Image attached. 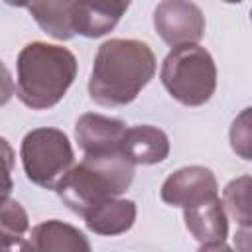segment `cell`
Segmentation results:
<instances>
[{
  "label": "cell",
  "instance_id": "6da1fadb",
  "mask_svg": "<svg viewBox=\"0 0 252 252\" xmlns=\"http://www.w3.org/2000/svg\"><path fill=\"white\" fill-rule=\"evenodd\" d=\"M156 73V57L146 41L108 39L94 57L89 94L100 106L130 104Z\"/></svg>",
  "mask_w": 252,
  "mask_h": 252
},
{
  "label": "cell",
  "instance_id": "7a4b0ae2",
  "mask_svg": "<svg viewBox=\"0 0 252 252\" xmlns=\"http://www.w3.org/2000/svg\"><path fill=\"white\" fill-rule=\"evenodd\" d=\"M77 75L75 55L61 45L28 43L18 55V98L33 110L55 106Z\"/></svg>",
  "mask_w": 252,
  "mask_h": 252
},
{
  "label": "cell",
  "instance_id": "3957f363",
  "mask_svg": "<svg viewBox=\"0 0 252 252\" xmlns=\"http://www.w3.org/2000/svg\"><path fill=\"white\" fill-rule=\"evenodd\" d=\"M132 179L134 163L120 152L85 156L81 163H73L57 181L55 191L73 213L85 219V215L102 201L122 195L130 187Z\"/></svg>",
  "mask_w": 252,
  "mask_h": 252
},
{
  "label": "cell",
  "instance_id": "277c9868",
  "mask_svg": "<svg viewBox=\"0 0 252 252\" xmlns=\"http://www.w3.org/2000/svg\"><path fill=\"white\" fill-rule=\"evenodd\" d=\"M159 77L165 91L185 106L205 104L217 89L215 61L197 43L173 47L163 59Z\"/></svg>",
  "mask_w": 252,
  "mask_h": 252
},
{
  "label": "cell",
  "instance_id": "5b68a950",
  "mask_svg": "<svg viewBox=\"0 0 252 252\" xmlns=\"http://www.w3.org/2000/svg\"><path fill=\"white\" fill-rule=\"evenodd\" d=\"M22 165L26 177L45 189H55L57 181L75 163L69 138L57 128H35L22 140Z\"/></svg>",
  "mask_w": 252,
  "mask_h": 252
},
{
  "label": "cell",
  "instance_id": "8992f818",
  "mask_svg": "<svg viewBox=\"0 0 252 252\" xmlns=\"http://www.w3.org/2000/svg\"><path fill=\"white\" fill-rule=\"evenodd\" d=\"M154 28L171 47L197 43L205 35V16L191 0H161L154 10Z\"/></svg>",
  "mask_w": 252,
  "mask_h": 252
},
{
  "label": "cell",
  "instance_id": "52a82bcc",
  "mask_svg": "<svg viewBox=\"0 0 252 252\" xmlns=\"http://www.w3.org/2000/svg\"><path fill=\"white\" fill-rule=\"evenodd\" d=\"M183 220L187 230L201 244L203 250L226 248L224 240L228 234V220L219 195L183 207Z\"/></svg>",
  "mask_w": 252,
  "mask_h": 252
},
{
  "label": "cell",
  "instance_id": "ba28073f",
  "mask_svg": "<svg viewBox=\"0 0 252 252\" xmlns=\"http://www.w3.org/2000/svg\"><path fill=\"white\" fill-rule=\"evenodd\" d=\"M219 185L211 169L203 165H189L173 171L159 189L163 203L171 207H189L203 199L217 195Z\"/></svg>",
  "mask_w": 252,
  "mask_h": 252
},
{
  "label": "cell",
  "instance_id": "9c48e42d",
  "mask_svg": "<svg viewBox=\"0 0 252 252\" xmlns=\"http://www.w3.org/2000/svg\"><path fill=\"white\" fill-rule=\"evenodd\" d=\"M126 124L118 118L102 114H83L75 124V138L85 156H102L120 152V140Z\"/></svg>",
  "mask_w": 252,
  "mask_h": 252
},
{
  "label": "cell",
  "instance_id": "30bf717a",
  "mask_svg": "<svg viewBox=\"0 0 252 252\" xmlns=\"http://www.w3.org/2000/svg\"><path fill=\"white\" fill-rule=\"evenodd\" d=\"M120 154L134 165L159 163L169 154V138L156 126H132L126 128L120 140Z\"/></svg>",
  "mask_w": 252,
  "mask_h": 252
},
{
  "label": "cell",
  "instance_id": "8fae6325",
  "mask_svg": "<svg viewBox=\"0 0 252 252\" xmlns=\"http://www.w3.org/2000/svg\"><path fill=\"white\" fill-rule=\"evenodd\" d=\"M75 2V33L85 37H100L110 32L132 0H73Z\"/></svg>",
  "mask_w": 252,
  "mask_h": 252
},
{
  "label": "cell",
  "instance_id": "7c38bea8",
  "mask_svg": "<svg viewBox=\"0 0 252 252\" xmlns=\"http://www.w3.org/2000/svg\"><path fill=\"white\" fill-rule=\"evenodd\" d=\"M24 250H35V252H49V250H79V252H89L91 244L87 236L61 220H47L32 228L28 242L20 244Z\"/></svg>",
  "mask_w": 252,
  "mask_h": 252
},
{
  "label": "cell",
  "instance_id": "4fadbf2b",
  "mask_svg": "<svg viewBox=\"0 0 252 252\" xmlns=\"http://www.w3.org/2000/svg\"><path fill=\"white\" fill-rule=\"evenodd\" d=\"M136 220V203L130 199H106L85 215L87 228L100 236H116L132 228Z\"/></svg>",
  "mask_w": 252,
  "mask_h": 252
},
{
  "label": "cell",
  "instance_id": "5bb4252c",
  "mask_svg": "<svg viewBox=\"0 0 252 252\" xmlns=\"http://www.w3.org/2000/svg\"><path fill=\"white\" fill-rule=\"evenodd\" d=\"M37 26L55 39L75 35V2L73 0H28L26 6Z\"/></svg>",
  "mask_w": 252,
  "mask_h": 252
},
{
  "label": "cell",
  "instance_id": "9a60e30c",
  "mask_svg": "<svg viewBox=\"0 0 252 252\" xmlns=\"http://www.w3.org/2000/svg\"><path fill=\"white\" fill-rule=\"evenodd\" d=\"M30 228L26 209L10 197H0V250L20 246Z\"/></svg>",
  "mask_w": 252,
  "mask_h": 252
},
{
  "label": "cell",
  "instance_id": "2e32d148",
  "mask_svg": "<svg viewBox=\"0 0 252 252\" xmlns=\"http://www.w3.org/2000/svg\"><path fill=\"white\" fill-rule=\"evenodd\" d=\"M222 207L226 215H230L238 222L240 232H248L250 228V177L248 175L232 179L224 187Z\"/></svg>",
  "mask_w": 252,
  "mask_h": 252
},
{
  "label": "cell",
  "instance_id": "e0dca14e",
  "mask_svg": "<svg viewBox=\"0 0 252 252\" xmlns=\"http://www.w3.org/2000/svg\"><path fill=\"white\" fill-rule=\"evenodd\" d=\"M230 146L242 159H250V108H244L242 114L232 122Z\"/></svg>",
  "mask_w": 252,
  "mask_h": 252
},
{
  "label": "cell",
  "instance_id": "ac0fdd59",
  "mask_svg": "<svg viewBox=\"0 0 252 252\" xmlns=\"http://www.w3.org/2000/svg\"><path fill=\"white\" fill-rule=\"evenodd\" d=\"M12 169H14V150L8 144V140L0 136V197H8L14 187Z\"/></svg>",
  "mask_w": 252,
  "mask_h": 252
},
{
  "label": "cell",
  "instance_id": "d6986e66",
  "mask_svg": "<svg viewBox=\"0 0 252 252\" xmlns=\"http://www.w3.org/2000/svg\"><path fill=\"white\" fill-rule=\"evenodd\" d=\"M14 91H16L14 79H12L10 71H8V67L0 61V106L10 102V98L14 96Z\"/></svg>",
  "mask_w": 252,
  "mask_h": 252
},
{
  "label": "cell",
  "instance_id": "ffe728a7",
  "mask_svg": "<svg viewBox=\"0 0 252 252\" xmlns=\"http://www.w3.org/2000/svg\"><path fill=\"white\" fill-rule=\"evenodd\" d=\"M8 6H16V8H24L28 6V0H4Z\"/></svg>",
  "mask_w": 252,
  "mask_h": 252
},
{
  "label": "cell",
  "instance_id": "44dd1931",
  "mask_svg": "<svg viewBox=\"0 0 252 252\" xmlns=\"http://www.w3.org/2000/svg\"><path fill=\"white\" fill-rule=\"evenodd\" d=\"M222 2H228V4H238V2H242V0H222Z\"/></svg>",
  "mask_w": 252,
  "mask_h": 252
}]
</instances>
